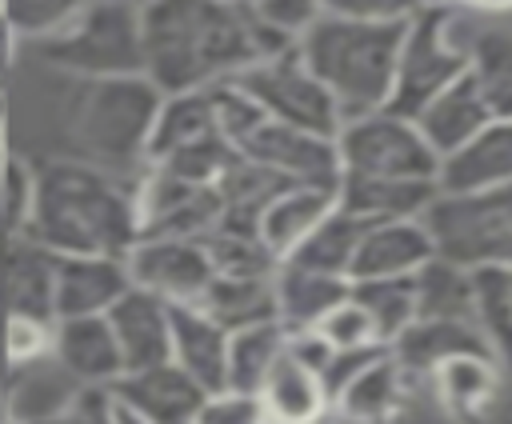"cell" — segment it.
<instances>
[{
  "mask_svg": "<svg viewBox=\"0 0 512 424\" xmlns=\"http://www.w3.org/2000/svg\"><path fill=\"white\" fill-rule=\"evenodd\" d=\"M144 76L168 92H204L236 80L244 68L296 48L252 8L228 0H156L140 12Z\"/></svg>",
  "mask_w": 512,
  "mask_h": 424,
  "instance_id": "1",
  "label": "cell"
},
{
  "mask_svg": "<svg viewBox=\"0 0 512 424\" xmlns=\"http://www.w3.org/2000/svg\"><path fill=\"white\" fill-rule=\"evenodd\" d=\"M56 256H128L140 240L136 180L80 160H40L24 228Z\"/></svg>",
  "mask_w": 512,
  "mask_h": 424,
  "instance_id": "2",
  "label": "cell"
},
{
  "mask_svg": "<svg viewBox=\"0 0 512 424\" xmlns=\"http://www.w3.org/2000/svg\"><path fill=\"white\" fill-rule=\"evenodd\" d=\"M400 40H404V24L320 16L296 40V52L336 100L340 120H356L388 108Z\"/></svg>",
  "mask_w": 512,
  "mask_h": 424,
  "instance_id": "3",
  "label": "cell"
},
{
  "mask_svg": "<svg viewBox=\"0 0 512 424\" xmlns=\"http://www.w3.org/2000/svg\"><path fill=\"white\" fill-rule=\"evenodd\" d=\"M36 56L40 64L80 76V80H112V76H144V36H140V12L112 4V0H88V8L52 40L20 48Z\"/></svg>",
  "mask_w": 512,
  "mask_h": 424,
  "instance_id": "4",
  "label": "cell"
},
{
  "mask_svg": "<svg viewBox=\"0 0 512 424\" xmlns=\"http://www.w3.org/2000/svg\"><path fill=\"white\" fill-rule=\"evenodd\" d=\"M472 36H476V28L464 32L460 28V12L448 0H428L404 24L388 112L412 120L436 92H444L456 76H464L468 72Z\"/></svg>",
  "mask_w": 512,
  "mask_h": 424,
  "instance_id": "5",
  "label": "cell"
},
{
  "mask_svg": "<svg viewBox=\"0 0 512 424\" xmlns=\"http://www.w3.org/2000/svg\"><path fill=\"white\" fill-rule=\"evenodd\" d=\"M424 224L432 232L436 256L460 268H512V184L468 196L436 192Z\"/></svg>",
  "mask_w": 512,
  "mask_h": 424,
  "instance_id": "6",
  "label": "cell"
},
{
  "mask_svg": "<svg viewBox=\"0 0 512 424\" xmlns=\"http://www.w3.org/2000/svg\"><path fill=\"white\" fill-rule=\"evenodd\" d=\"M340 176L364 180H432L440 172V156L428 148L420 128L396 112H368L344 120L336 132Z\"/></svg>",
  "mask_w": 512,
  "mask_h": 424,
  "instance_id": "7",
  "label": "cell"
},
{
  "mask_svg": "<svg viewBox=\"0 0 512 424\" xmlns=\"http://www.w3.org/2000/svg\"><path fill=\"white\" fill-rule=\"evenodd\" d=\"M236 84L260 104V112L276 124H288V128H304V132H316V136H332L340 132V112H336V100L328 96V88L308 72V64L300 60L296 48L280 52V56H268L252 68H244L236 76Z\"/></svg>",
  "mask_w": 512,
  "mask_h": 424,
  "instance_id": "8",
  "label": "cell"
},
{
  "mask_svg": "<svg viewBox=\"0 0 512 424\" xmlns=\"http://www.w3.org/2000/svg\"><path fill=\"white\" fill-rule=\"evenodd\" d=\"M236 156L276 172L288 184H312V188H340V152L332 136H316L304 128H288L276 120H260L240 144Z\"/></svg>",
  "mask_w": 512,
  "mask_h": 424,
  "instance_id": "9",
  "label": "cell"
},
{
  "mask_svg": "<svg viewBox=\"0 0 512 424\" xmlns=\"http://www.w3.org/2000/svg\"><path fill=\"white\" fill-rule=\"evenodd\" d=\"M128 280L168 304H196L216 276L208 244L192 236H140L124 256Z\"/></svg>",
  "mask_w": 512,
  "mask_h": 424,
  "instance_id": "10",
  "label": "cell"
},
{
  "mask_svg": "<svg viewBox=\"0 0 512 424\" xmlns=\"http://www.w3.org/2000/svg\"><path fill=\"white\" fill-rule=\"evenodd\" d=\"M80 388L84 384L52 352L16 360L0 376L4 416H8V424H52V420H60V412L72 404V396Z\"/></svg>",
  "mask_w": 512,
  "mask_h": 424,
  "instance_id": "11",
  "label": "cell"
},
{
  "mask_svg": "<svg viewBox=\"0 0 512 424\" xmlns=\"http://www.w3.org/2000/svg\"><path fill=\"white\" fill-rule=\"evenodd\" d=\"M112 396H116V404H124L128 412H136L148 424H192L200 404L208 400V392L188 372H180L172 360L124 372L112 384Z\"/></svg>",
  "mask_w": 512,
  "mask_h": 424,
  "instance_id": "12",
  "label": "cell"
},
{
  "mask_svg": "<svg viewBox=\"0 0 512 424\" xmlns=\"http://www.w3.org/2000/svg\"><path fill=\"white\" fill-rule=\"evenodd\" d=\"M436 256L432 232L424 216L408 220H376L364 224V236L352 256L348 280H388V276H416Z\"/></svg>",
  "mask_w": 512,
  "mask_h": 424,
  "instance_id": "13",
  "label": "cell"
},
{
  "mask_svg": "<svg viewBox=\"0 0 512 424\" xmlns=\"http://www.w3.org/2000/svg\"><path fill=\"white\" fill-rule=\"evenodd\" d=\"M132 288L120 256H56L52 320L104 316Z\"/></svg>",
  "mask_w": 512,
  "mask_h": 424,
  "instance_id": "14",
  "label": "cell"
},
{
  "mask_svg": "<svg viewBox=\"0 0 512 424\" xmlns=\"http://www.w3.org/2000/svg\"><path fill=\"white\" fill-rule=\"evenodd\" d=\"M104 316H108V328L116 336L124 372L152 368V364H164L172 356V304L168 300L132 284Z\"/></svg>",
  "mask_w": 512,
  "mask_h": 424,
  "instance_id": "15",
  "label": "cell"
},
{
  "mask_svg": "<svg viewBox=\"0 0 512 424\" xmlns=\"http://www.w3.org/2000/svg\"><path fill=\"white\" fill-rule=\"evenodd\" d=\"M52 284L56 252L32 240L28 232L0 236V300L4 312H28L52 320Z\"/></svg>",
  "mask_w": 512,
  "mask_h": 424,
  "instance_id": "16",
  "label": "cell"
},
{
  "mask_svg": "<svg viewBox=\"0 0 512 424\" xmlns=\"http://www.w3.org/2000/svg\"><path fill=\"white\" fill-rule=\"evenodd\" d=\"M500 184H512V116L488 120L464 148L444 156L436 172V188L448 196H468Z\"/></svg>",
  "mask_w": 512,
  "mask_h": 424,
  "instance_id": "17",
  "label": "cell"
},
{
  "mask_svg": "<svg viewBox=\"0 0 512 424\" xmlns=\"http://www.w3.org/2000/svg\"><path fill=\"white\" fill-rule=\"evenodd\" d=\"M256 396L264 404L268 424H328L332 416V396L324 388V376L312 364H304L296 352H288V344L276 356Z\"/></svg>",
  "mask_w": 512,
  "mask_h": 424,
  "instance_id": "18",
  "label": "cell"
},
{
  "mask_svg": "<svg viewBox=\"0 0 512 424\" xmlns=\"http://www.w3.org/2000/svg\"><path fill=\"white\" fill-rule=\"evenodd\" d=\"M52 356L92 388H112L124 376V360L116 348V336L108 328V316H72L56 320L52 328Z\"/></svg>",
  "mask_w": 512,
  "mask_h": 424,
  "instance_id": "19",
  "label": "cell"
},
{
  "mask_svg": "<svg viewBox=\"0 0 512 424\" xmlns=\"http://www.w3.org/2000/svg\"><path fill=\"white\" fill-rule=\"evenodd\" d=\"M204 392L228 388V332L196 304H172V356Z\"/></svg>",
  "mask_w": 512,
  "mask_h": 424,
  "instance_id": "20",
  "label": "cell"
},
{
  "mask_svg": "<svg viewBox=\"0 0 512 424\" xmlns=\"http://www.w3.org/2000/svg\"><path fill=\"white\" fill-rule=\"evenodd\" d=\"M488 120H492V112H488V104H484V96L476 92V84H472L468 72L456 76L444 92H436V96L412 116V124L420 128V136L428 140V148H432L440 160L452 156L456 148H464Z\"/></svg>",
  "mask_w": 512,
  "mask_h": 424,
  "instance_id": "21",
  "label": "cell"
},
{
  "mask_svg": "<svg viewBox=\"0 0 512 424\" xmlns=\"http://www.w3.org/2000/svg\"><path fill=\"white\" fill-rule=\"evenodd\" d=\"M388 352L396 356V364L412 376H432L436 364L464 356V352H492V344L484 340V332L476 328V320H412L392 344Z\"/></svg>",
  "mask_w": 512,
  "mask_h": 424,
  "instance_id": "22",
  "label": "cell"
},
{
  "mask_svg": "<svg viewBox=\"0 0 512 424\" xmlns=\"http://www.w3.org/2000/svg\"><path fill=\"white\" fill-rule=\"evenodd\" d=\"M408 400V372L384 348L360 376H352L332 396V416L340 424H388Z\"/></svg>",
  "mask_w": 512,
  "mask_h": 424,
  "instance_id": "23",
  "label": "cell"
},
{
  "mask_svg": "<svg viewBox=\"0 0 512 424\" xmlns=\"http://www.w3.org/2000/svg\"><path fill=\"white\" fill-rule=\"evenodd\" d=\"M332 208H336V188L288 184V188H280V192L264 204V212H260V220H256V236H260V244H264L276 260H284Z\"/></svg>",
  "mask_w": 512,
  "mask_h": 424,
  "instance_id": "24",
  "label": "cell"
},
{
  "mask_svg": "<svg viewBox=\"0 0 512 424\" xmlns=\"http://www.w3.org/2000/svg\"><path fill=\"white\" fill-rule=\"evenodd\" d=\"M436 184L432 180H364V176H340L336 188V204L352 216H360L364 224L376 220H408V216H424L428 204L436 200Z\"/></svg>",
  "mask_w": 512,
  "mask_h": 424,
  "instance_id": "25",
  "label": "cell"
},
{
  "mask_svg": "<svg viewBox=\"0 0 512 424\" xmlns=\"http://www.w3.org/2000/svg\"><path fill=\"white\" fill-rule=\"evenodd\" d=\"M272 288H276V320L288 332H300V328H316V320L332 304H340L348 296L352 280L328 276V272H312V268H300V264L280 260V268L272 276Z\"/></svg>",
  "mask_w": 512,
  "mask_h": 424,
  "instance_id": "26",
  "label": "cell"
},
{
  "mask_svg": "<svg viewBox=\"0 0 512 424\" xmlns=\"http://www.w3.org/2000/svg\"><path fill=\"white\" fill-rule=\"evenodd\" d=\"M208 140H224L216 132L212 120V104H208V88L204 92H168L160 96V112L152 124V140H148V164L176 156L184 148L208 144Z\"/></svg>",
  "mask_w": 512,
  "mask_h": 424,
  "instance_id": "27",
  "label": "cell"
},
{
  "mask_svg": "<svg viewBox=\"0 0 512 424\" xmlns=\"http://www.w3.org/2000/svg\"><path fill=\"white\" fill-rule=\"evenodd\" d=\"M272 276H224V272H216L208 280L204 296L196 300V308H204L224 332H236V328L260 324V320H276Z\"/></svg>",
  "mask_w": 512,
  "mask_h": 424,
  "instance_id": "28",
  "label": "cell"
},
{
  "mask_svg": "<svg viewBox=\"0 0 512 424\" xmlns=\"http://www.w3.org/2000/svg\"><path fill=\"white\" fill-rule=\"evenodd\" d=\"M428 384L436 392V404H444L452 416H472L496 396L500 360L488 356V352H464V356H452V360L436 364Z\"/></svg>",
  "mask_w": 512,
  "mask_h": 424,
  "instance_id": "29",
  "label": "cell"
},
{
  "mask_svg": "<svg viewBox=\"0 0 512 424\" xmlns=\"http://www.w3.org/2000/svg\"><path fill=\"white\" fill-rule=\"evenodd\" d=\"M360 236H364V220L336 204L284 260L300 264V268H312V272H328V276H344L348 280Z\"/></svg>",
  "mask_w": 512,
  "mask_h": 424,
  "instance_id": "30",
  "label": "cell"
},
{
  "mask_svg": "<svg viewBox=\"0 0 512 424\" xmlns=\"http://www.w3.org/2000/svg\"><path fill=\"white\" fill-rule=\"evenodd\" d=\"M416 320H476L472 268L432 256L416 276Z\"/></svg>",
  "mask_w": 512,
  "mask_h": 424,
  "instance_id": "31",
  "label": "cell"
},
{
  "mask_svg": "<svg viewBox=\"0 0 512 424\" xmlns=\"http://www.w3.org/2000/svg\"><path fill=\"white\" fill-rule=\"evenodd\" d=\"M468 76L484 96L492 120H508L512 116V32L476 28L468 44Z\"/></svg>",
  "mask_w": 512,
  "mask_h": 424,
  "instance_id": "32",
  "label": "cell"
},
{
  "mask_svg": "<svg viewBox=\"0 0 512 424\" xmlns=\"http://www.w3.org/2000/svg\"><path fill=\"white\" fill-rule=\"evenodd\" d=\"M284 344H288V328L280 320H260L228 332V388L256 396Z\"/></svg>",
  "mask_w": 512,
  "mask_h": 424,
  "instance_id": "33",
  "label": "cell"
},
{
  "mask_svg": "<svg viewBox=\"0 0 512 424\" xmlns=\"http://www.w3.org/2000/svg\"><path fill=\"white\" fill-rule=\"evenodd\" d=\"M476 328L492 344L500 364H512V268H472Z\"/></svg>",
  "mask_w": 512,
  "mask_h": 424,
  "instance_id": "34",
  "label": "cell"
},
{
  "mask_svg": "<svg viewBox=\"0 0 512 424\" xmlns=\"http://www.w3.org/2000/svg\"><path fill=\"white\" fill-rule=\"evenodd\" d=\"M352 296L368 308L380 344L388 348L412 320H416V284L412 276H388V280H352Z\"/></svg>",
  "mask_w": 512,
  "mask_h": 424,
  "instance_id": "35",
  "label": "cell"
},
{
  "mask_svg": "<svg viewBox=\"0 0 512 424\" xmlns=\"http://www.w3.org/2000/svg\"><path fill=\"white\" fill-rule=\"evenodd\" d=\"M84 8H88V0H0L4 24H8V36L16 48H32V44L52 40Z\"/></svg>",
  "mask_w": 512,
  "mask_h": 424,
  "instance_id": "36",
  "label": "cell"
},
{
  "mask_svg": "<svg viewBox=\"0 0 512 424\" xmlns=\"http://www.w3.org/2000/svg\"><path fill=\"white\" fill-rule=\"evenodd\" d=\"M312 332H316L328 348H336V352H344V348H384L380 336H376V324H372L368 308L352 296V288H348V296H344L340 304H332V308L316 320Z\"/></svg>",
  "mask_w": 512,
  "mask_h": 424,
  "instance_id": "37",
  "label": "cell"
},
{
  "mask_svg": "<svg viewBox=\"0 0 512 424\" xmlns=\"http://www.w3.org/2000/svg\"><path fill=\"white\" fill-rule=\"evenodd\" d=\"M52 328H56V320L28 316V312H4V348H8V364L52 352Z\"/></svg>",
  "mask_w": 512,
  "mask_h": 424,
  "instance_id": "38",
  "label": "cell"
},
{
  "mask_svg": "<svg viewBox=\"0 0 512 424\" xmlns=\"http://www.w3.org/2000/svg\"><path fill=\"white\" fill-rule=\"evenodd\" d=\"M252 12H256L260 24H268L272 32H280L288 40H300L324 16L320 0H256Z\"/></svg>",
  "mask_w": 512,
  "mask_h": 424,
  "instance_id": "39",
  "label": "cell"
},
{
  "mask_svg": "<svg viewBox=\"0 0 512 424\" xmlns=\"http://www.w3.org/2000/svg\"><path fill=\"white\" fill-rule=\"evenodd\" d=\"M428 0H320L324 16L372 20V24H408Z\"/></svg>",
  "mask_w": 512,
  "mask_h": 424,
  "instance_id": "40",
  "label": "cell"
},
{
  "mask_svg": "<svg viewBox=\"0 0 512 424\" xmlns=\"http://www.w3.org/2000/svg\"><path fill=\"white\" fill-rule=\"evenodd\" d=\"M192 424H268V416H264L260 396L224 388V392H208Z\"/></svg>",
  "mask_w": 512,
  "mask_h": 424,
  "instance_id": "41",
  "label": "cell"
},
{
  "mask_svg": "<svg viewBox=\"0 0 512 424\" xmlns=\"http://www.w3.org/2000/svg\"><path fill=\"white\" fill-rule=\"evenodd\" d=\"M52 424H116V396H112V388L84 384L72 396V404L60 412V420H52Z\"/></svg>",
  "mask_w": 512,
  "mask_h": 424,
  "instance_id": "42",
  "label": "cell"
},
{
  "mask_svg": "<svg viewBox=\"0 0 512 424\" xmlns=\"http://www.w3.org/2000/svg\"><path fill=\"white\" fill-rule=\"evenodd\" d=\"M12 60H16V48H12V44H0V88L8 84V72H12Z\"/></svg>",
  "mask_w": 512,
  "mask_h": 424,
  "instance_id": "43",
  "label": "cell"
},
{
  "mask_svg": "<svg viewBox=\"0 0 512 424\" xmlns=\"http://www.w3.org/2000/svg\"><path fill=\"white\" fill-rule=\"evenodd\" d=\"M464 4L484 8V12H508V8H512V0H464Z\"/></svg>",
  "mask_w": 512,
  "mask_h": 424,
  "instance_id": "44",
  "label": "cell"
},
{
  "mask_svg": "<svg viewBox=\"0 0 512 424\" xmlns=\"http://www.w3.org/2000/svg\"><path fill=\"white\" fill-rule=\"evenodd\" d=\"M116 424H148V420H140L136 412H128L124 404H116Z\"/></svg>",
  "mask_w": 512,
  "mask_h": 424,
  "instance_id": "45",
  "label": "cell"
},
{
  "mask_svg": "<svg viewBox=\"0 0 512 424\" xmlns=\"http://www.w3.org/2000/svg\"><path fill=\"white\" fill-rule=\"evenodd\" d=\"M8 372V348H4V312H0V376Z\"/></svg>",
  "mask_w": 512,
  "mask_h": 424,
  "instance_id": "46",
  "label": "cell"
},
{
  "mask_svg": "<svg viewBox=\"0 0 512 424\" xmlns=\"http://www.w3.org/2000/svg\"><path fill=\"white\" fill-rule=\"evenodd\" d=\"M112 4H124V8H136V12H144L148 4H156V0H112Z\"/></svg>",
  "mask_w": 512,
  "mask_h": 424,
  "instance_id": "47",
  "label": "cell"
},
{
  "mask_svg": "<svg viewBox=\"0 0 512 424\" xmlns=\"http://www.w3.org/2000/svg\"><path fill=\"white\" fill-rule=\"evenodd\" d=\"M228 4H240V8H252L256 0H228Z\"/></svg>",
  "mask_w": 512,
  "mask_h": 424,
  "instance_id": "48",
  "label": "cell"
},
{
  "mask_svg": "<svg viewBox=\"0 0 512 424\" xmlns=\"http://www.w3.org/2000/svg\"><path fill=\"white\" fill-rule=\"evenodd\" d=\"M0 424H8V416H4V400H0Z\"/></svg>",
  "mask_w": 512,
  "mask_h": 424,
  "instance_id": "49",
  "label": "cell"
},
{
  "mask_svg": "<svg viewBox=\"0 0 512 424\" xmlns=\"http://www.w3.org/2000/svg\"><path fill=\"white\" fill-rule=\"evenodd\" d=\"M0 312H4V300H0Z\"/></svg>",
  "mask_w": 512,
  "mask_h": 424,
  "instance_id": "50",
  "label": "cell"
},
{
  "mask_svg": "<svg viewBox=\"0 0 512 424\" xmlns=\"http://www.w3.org/2000/svg\"><path fill=\"white\" fill-rule=\"evenodd\" d=\"M448 4H452V0H448Z\"/></svg>",
  "mask_w": 512,
  "mask_h": 424,
  "instance_id": "51",
  "label": "cell"
}]
</instances>
